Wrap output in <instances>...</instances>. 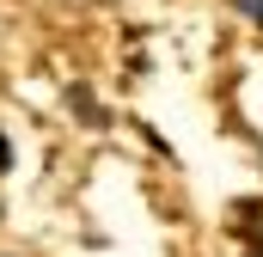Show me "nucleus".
<instances>
[{
  "mask_svg": "<svg viewBox=\"0 0 263 257\" xmlns=\"http://www.w3.org/2000/svg\"><path fill=\"white\" fill-rule=\"evenodd\" d=\"M227 221H233V233H239L251 251H263V202H233Z\"/></svg>",
  "mask_w": 263,
  "mask_h": 257,
  "instance_id": "obj_1",
  "label": "nucleus"
},
{
  "mask_svg": "<svg viewBox=\"0 0 263 257\" xmlns=\"http://www.w3.org/2000/svg\"><path fill=\"white\" fill-rule=\"evenodd\" d=\"M67 104H73V111H80V117H92V123H104V111H98V104H92V98H86V86H73V92H67Z\"/></svg>",
  "mask_w": 263,
  "mask_h": 257,
  "instance_id": "obj_2",
  "label": "nucleus"
},
{
  "mask_svg": "<svg viewBox=\"0 0 263 257\" xmlns=\"http://www.w3.org/2000/svg\"><path fill=\"white\" fill-rule=\"evenodd\" d=\"M233 6H239V12H251V19L263 25V0H233Z\"/></svg>",
  "mask_w": 263,
  "mask_h": 257,
  "instance_id": "obj_3",
  "label": "nucleus"
},
{
  "mask_svg": "<svg viewBox=\"0 0 263 257\" xmlns=\"http://www.w3.org/2000/svg\"><path fill=\"white\" fill-rule=\"evenodd\" d=\"M6 166H12V147H6V135H0V172H6Z\"/></svg>",
  "mask_w": 263,
  "mask_h": 257,
  "instance_id": "obj_4",
  "label": "nucleus"
}]
</instances>
